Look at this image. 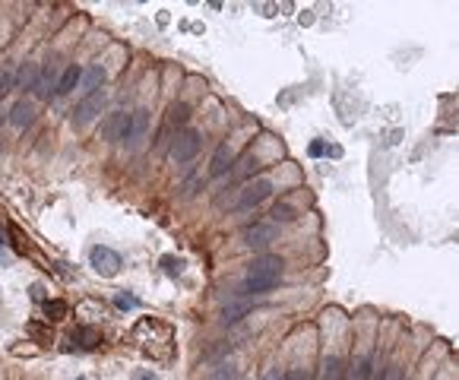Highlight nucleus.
<instances>
[{"label": "nucleus", "instance_id": "obj_1", "mask_svg": "<svg viewBox=\"0 0 459 380\" xmlns=\"http://www.w3.org/2000/svg\"><path fill=\"white\" fill-rule=\"evenodd\" d=\"M102 108H105V89H95V92H86L80 102H76V108H73V127H86V124H92L95 117L102 115Z\"/></svg>", "mask_w": 459, "mask_h": 380}, {"label": "nucleus", "instance_id": "obj_2", "mask_svg": "<svg viewBox=\"0 0 459 380\" xmlns=\"http://www.w3.org/2000/svg\"><path fill=\"white\" fill-rule=\"evenodd\" d=\"M200 143H203V136H200L197 130H190V127L178 130V136H174V143H172V158L178 162V165H184V162H190V158H197Z\"/></svg>", "mask_w": 459, "mask_h": 380}, {"label": "nucleus", "instance_id": "obj_3", "mask_svg": "<svg viewBox=\"0 0 459 380\" xmlns=\"http://www.w3.org/2000/svg\"><path fill=\"white\" fill-rule=\"evenodd\" d=\"M89 266L99 276L111 279V276H117V270H121V254H117V250H111V248H102V244H95V248L89 250Z\"/></svg>", "mask_w": 459, "mask_h": 380}, {"label": "nucleus", "instance_id": "obj_4", "mask_svg": "<svg viewBox=\"0 0 459 380\" xmlns=\"http://www.w3.org/2000/svg\"><path fill=\"white\" fill-rule=\"evenodd\" d=\"M127 127H130V115H127V111H111V115L102 121V140L127 143Z\"/></svg>", "mask_w": 459, "mask_h": 380}, {"label": "nucleus", "instance_id": "obj_5", "mask_svg": "<svg viewBox=\"0 0 459 380\" xmlns=\"http://www.w3.org/2000/svg\"><path fill=\"white\" fill-rule=\"evenodd\" d=\"M272 241H276V225H272V222H257V225H250V228L244 232V244H247V248H254V250L270 248Z\"/></svg>", "mask_w": 459, "mask_h": 380}, {"label": "nucleus", "instance_id": "obj_6", "mask_svg": "<svg viewBox=\"0 0 459 380\" xmlns=\"http://www.w3.org/2000/svg\"><path fill=\"white\" fill-rule=\"evenodd\" d=\"M272 193V184L270 181H254V184H247L244 190H241V197L238 203H235V209H254L257 203H263V200Z\"/></svg>", "mask_w": 459, "mask_h": 380}, {"label": "nucleus", "instance_id": "obj_7", "mask_svg": "<svg viewBox=\"0 0 459 380\" xmlns=\"http://www.w3.org/2000/svg\"><path fill=\"white\" fill-rule=\"evenodd\" d=\"M282 270H285L282 257H272V254H263L250 263V276H266V279H276V282L282 279Z\"/></svg>", "mask_w": 459, "mask_h": 380}, {"label": "nucleus", "instance_id": "obj_8", "mask_svg": "<svg viewBox=\"0 0 459 380\" xmlns=\"http://www.w3.org/2000/svg\"><path fill=\"white\" fill-rule=\"evenodd\" d=\"M228 171H235V149L228 143H219L213 152V162H209V174L222 178V174H228Z\"/></svg>", "mask_w": 459, "mask_h": 380}, {"label": "nucleus", "instance_id": "obj_9", "mask_svg": "<svg viewBox=\"0 0 459 380\" xmlns=\"http://www.w3.org/2000/svg\"><path fill=\"white\" fill-rule=\"evenodd\" d=\"M146 130H149V111L146 108H137L130 115V127H127V146H137L146 136Z\"/></svg>", "mask_w": 459, "mask_h": 380}, {"label": "nucleus", "instance_id": "obj_10", "mask_svg": "<svg viewBox=\"0 0 459 380\" xmlns=\"http://www.w3.org/2000/svg\"><path fill=\"white\" fill-rule=\"evenodd\" d=\"M10 124L19 127V130H25V127L35 124V105L32 102H16V105L10 108Z\"/></svg>", "mask_w": 459, "mask_h": 380}, {"label": "nucleus", "instance_id": "obj_11", "mask_svg": "<svg viewBox=\"0 0 459 380\" xmlns=\"http://www.w3.org/2000/svg\"><path fill=\"white\" fill-rule=\"evenodd\" d=\"M58 89V80H54V67H45V70H38V76H35V99H51V92Z\"/></svg>", "mask_w": 459, "mask_h": 380}, {"label": "nucleus", "instance_id": "obj_12", "mask_svg": "<svg viewBox=\"0 0 459 380\" xmlns=\"http://www.w3.org/2000/svg\"><path fill=\"white\" fill-rule=\"evenodd\" d=\"M279 285L276 279H266V276H250L247 273V279L241 282V295H266V292H272Z\"/></svg>", "mask_w": 459, "mask_h": 380}, {"label": "nucleus", "instance_id": "obj_13", "mask_svg": "<svg viewBox=\"0 0 459 380\" xmlns=\"http://www.w3.org/2000/svg\"><path fill=\"white\" fill-rule=\"evenodd\" d=\"M80 76H82V67H76V64H70L64 70V73H60V80H58V95H70V92L76 89V86H80Z\"/></svg>", "mask_w": 459, "mask_h": 380}, {"label": "nucleus", "instance_id": "obj_14", "mask_svg": "<svg viewBox=\"0 0 459 380\" xmlns=\"http://www.w3.org/2000/svg\"><path fill=\"white\" fill-rule=\"evenodd\" d=\"M102 83H105V67H102V64H92L89 70H82L80 86H82L86 92H95Z\"/></svg>", "mask_w": 459, "mask_h": 380}, {"label": "nucleus", "instance_id": "obj_15", "mask_svg": "<svg viewBox=\"0 0 459 380\" xmlns=\"http://www.w3.org/2000/svg\"><path fill=\"white\" fill-rule=\"evenodd\" d=\"M370 374H374V358L370 355H361L349 368V380H370Z\"/></svg>", "mask_w": 459, "mask_h": 380}, {"label": "nucleus", "instance_id": "obj_16", "mask_svg": "<svg viewBox=\"0 0 459 380\" xmlns=\"http://www.w3.org/2000/svg\"><path fill=\"white\" fill-rule=\"evenodd\" d=\"M73 342H80L82 348H95L102 342V333L95 326H76L73 330Z\"/></svg>", "mask_w": 459, "mask_h": 380}, {"label": "nucleus", "instance_id": "obj_17", "mask_svg": "<svg viewBox=\"0 0 459 380\" xmlns=\"http://www.w3.org/2000/svg\"><path fill=\"white\" fill-rule=\"evenodd\" d=\"M345 368H342V358L329 355L327 361H323V368H320V380H342Z\"/></svg>", "mask_w": 459, "mask_h": 380}, {"label": "nucleus", "instance_id": "obj_18", "mask_svg": "<svg viewBox=\"0 0 459 380\" xmlns=\"http://www.w3.org/2000/svg\"><path fill=\"white\" fill-rule=\"evenodd\" d=\"M35 76H38V67H35V64H23V67H19V73H13V86L19 83L23 89H32Z\"/></svg>", "mask_w": 459, "mask_h": 380}, {"label": "nucleus", "instance_id": "obj_19", "mask_svg": "<svg viewBox=\"0 0 459 380\" xmlns=\"http://www.w3.org/2000/svg\"><path fill=\"white\" fill-rule=\"evenodd\" d=\"M187 121H190V105H184V102L172 105V111H168V127H184Z\"/></svg>", "mask_w": 459, "mask_h": 380}, {"label": "nucleus", "instance_id": "obj_20", "mask_svg": "<svg viewBox=\"0 0 459 380\" xmlns=\"http://www.w3.org/2000/svg\"><path fill=\"white\" fill-rule=\"evenodd\" d=\"M247 307H250L247 301H238V305H228L225 311H222V320H225V323H238L241 317L247 314Z\"/></svg>", "mask_w": 459, "mask_h": 380}, {"label": "nucleus", "instance_id": "obj_21", "mask_svg": "<svg viewBox=\"0 0 459 380\" xmlns=\"http://www.w3.org/2000/svg\"><path fill=\"white\" fill-rule=\"evenodd\" d=\"M45 314H48V320H64L67 305H64V301H48V305H45Z\"/></svg>", "mask_w": 459, "mask_h": 380}, {"label": "nucleus", "instance_id": "obj_22", "mask_svg": "<svg viewBox=\"0 0 459 380\" xmlns=\"http://www.w3.org/2000/svg\"><path fill=\"white\" fill-rule=\"evenodd\" d=\"M272 222H292L295 219V209L292 206H285V203H279V206H272Z\"/></svg>", "mask_w": 459, "mask_h": 380}, {"label": "nucleus", "instance_id": "obj_23", "mask_svg": "<svg viewBox=\"0 0 459 380\" xmlns=\"http://www.w3.org/2000/svg\"><path fill=\"white\" fill-rule=\"evenodd\" d=\"M209 380H238V371H235L231 364H219V368L213 371V377H209Z\"/></svg>", "mask_w": 459, "mask_h": 380}, {"label": "nucleus", "instance_id": "obj_24", "mask_svg": "<svg viewBox=\"0 0 459 380\" xmlns=\"http://www.w3.org/2000/svg\"><path fill=\"white\" fill-rule=\"evenodd\" d=\"M10 89H13V70L0 67V99H3V95H7Z\"/></svg>", "mask_w": 459, "mask_h": 380}, {"label": "nucleus", "instance_id": "obj_25", "mask_svg": "<svg viewBox=\"0 0 459 380\" xmlns=\"http://www.w3.org/2000/svg\"><path fill=\"white\" fill-rule=\"evenodd\" d=\"M115 305L121 307V311H127V307H140V301H137L133 295H117V298H115Z\"/></svg>", "mask_w": 459, "mask_h": 380}, {"label": "nucleus", "instance_id": "obj_26", "mask_svg": "<svg viewBox=\"0 0 459 380\" xmlns=\"http://www.w3.org/2000/svg\"><path fill=\"white\" fill-rule=\"evenodd\" d=\"M380 380H402V368H399V364H390V368L384 371V377H380Z\"/></svg>", "mask_w": 459, "mask_h": 380}, {"label": "nucleus", "instance_id": "obj_27", "mask_svg": "<svg viewBox=\"0 0 459 380\" xmlns=\"http://www.w3.org/2000/svg\"><path fill=\"white\" fill-rule=\"evenodd\" d=\"M285 380H307V371H304V368H292V371L285 374Z\"/></svg>", "mask_w": 459, "mask_h": 380}, {"label": "nucleus", "instance_id": "obj_28", "mask_svg": "<svg viewBox=\"0 0 459 380\" xmlns=\"http://www.w3.org/2000/svg\"><path fill=\"white\" fill-rule=\"evenodd\" d=\"M162 263L168 266V273H172V276H178V273H180V263L174 266V257H162Z\"/></svg>", "mask_w": 459, "mask_h": 380}, {"label": "nucleus", "instance_id": "obj_29", "mask_svg": "<svg viewBox=\"0 0 459 380\" xmlns=\"http://www.w3.org/2000/svg\"><path fill=\"white\" fill-rule=\"evenodd\" d=\"M307 152H311L314 158H320V156H323V152H327V146H323V143L317 140V143H311V149H307Z\"/></svg>", "mask_w": 459, "mask_h": 380}, {"label": "nucleus", "instance_id": "obj_30", "mask_svg": "<svg viewBox=\"0 0 459 380\" xmlns=\"http://www.w3.org/2000/svg\"><path fill=\"white\" fill-rule=\"evenodd\" d=\"M263 380H285V374H282L279 368H270V371L263 374Z\"/></svg>", "mask_w": 459, "mask_h": 380}, {"label": "nucleus", "instance_id": "obj_31", "mask_svg": "<svg viewBox=\"0 0 459 380\" xmlns=\"http://www.w3.org/2000/svg\"><path fill=\"white\" fill-rule=\"evenodd\" d=\"M137 380H158L152 371H143V374H137Z\"/></svg>", "mask_w": 459, "mask_h": 380}, {"label": "nucleus", "instance_id": "obj_32", "mask_svg": "<svg viewBox=\"0 0 459 380\" xmlns=\"http://www.w3.org/2000/svg\"><path fill=\"white\" fill-rule=\"evenodd\" d=\"M0 152H3V143H0Z\"/></svg>", "mask_w": 459, "mask_h": 380}, {"label": "nucleus", "instance_id": "obj_33", "mask_svg": "<svg viewBox=\"0 0 459 380\" xmlns=\"http://www.w3.org/2000/svg\"><path fill=\"white\" fill-rule=\"evenodd\" d=\"M76 380H86V377H76Z\"/></svg>", "mask_w": 459, "mask_h": 380}]
</instances>
